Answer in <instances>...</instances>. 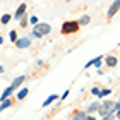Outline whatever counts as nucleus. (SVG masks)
Listing matches in <instances>:
<instances>
[{
    "instance_id": "1",
    "label": "nucleus",
    "mask_w": 120,
    "mask_h": 120,
    "mask_svg": "<svg viewBox=\"0 0 120 120\" xmlns=\"http://www.w3.org/2000/svg\"><path fill=\"white\" fill-rule=\"evenodd\" d=\"M81 28V24L77 22V21H67V22L62 24V34H74V33H77Z\"/></svg>"
},
{
    "instance_id": "2",
    "label": "nucleus",
    "mask_w": 120,
    "mask_h": 120,
    "mask_svg": "<svg viewBox=\"0 0 120 120\" xmlns=\"http://www.w3.org/2000/svg\"><path fill=\"white\" fill-rule=\"evenodd\" d=\"M50 31H52L50 24L41 22V24H38V26H34V28H33V36H36V38H43L45 34H48Z\"/></svg>"
},
{
    "instance_id": "3",
    "label": "nucleus",
    "mask_w": 120,
    "mask_h": 120,
    "mask_svg": "<svg viewBox=\"0 0 120 120\" xmlns=\"http://www.w3.org/2000/svg\"><path fill=\"white\" fill-rule=\"evenodd\" d=\"M115 112V103H112V101H106L105 105H101L100 108V115L105 118V117H110L112 113Z\"/></svg>"
},
{
    "instance_id": "4",
    "label": "nucleus",
    "mask_w": 120,
    "mask_h": 120,
    "mask_svg": "<svg viewBox=\"0 0 120 120\" xmlns=\"http://www.w3.org/2000/svg\"><path fill=\"white\" fill-rule=\"evenodd\" d=\"M118 9H120V0H115V2L112 4L110 10H108V19H112L113 15H115V14L118 12Z\"/></svg>"
},
{
    "instance_id": "5",
    "label": "nucleus",
    "mask_w": 120,
    "mask_h": 120,
    "mask_svg": "<svg viewBox=\"0 0 120 120\" xmlns=\"http://www.w3.org/2000/svg\"><path fill=\"white\" fill-rule=\"evenodd\" d=\"M29 45H31L29 38H19V41L15 43V46H17V48H28Z\"/></svg>"
},
{
    "instance_id": "6",
    "label": "nucleus",
    "mask_w": 120,
    "mask_h": 120,
    "mask_svg": "<svg viewBox=\"0 0 120 120\" xmlns=\"http://www.w3.org/2000/svg\"><path fill=\"white\" fill-rule=\"evenodd\" d=\"M24 12H26V4H21V5H19V9L15 10L14 17H15V19H22V17H24Z\"/></svg>"
},
{
    "instance_id": "7",
    "label": "nucleus",
    "mask_w": 120,
    "mask_h": 120,
    "mask_svg": "<svg viewBox=\"0 0 120 120\" xmlns=\"http://www.w3.org/2000/svg\"><path fill=\"white\" fill-rule=\"evenodd\" d=\"M57 98H58L57 94H50V96H48V98H46V100H45V101H43V108H45V106H48V105H52V103H53V101H55V100H57Z\"/></svg>"
},
{
    "instance_id": "8",
    "label": "nucleus",
    "mask_w": 120,
    "mask_h": 120,
    "mask_svg": "<svg viewBox=\"0 0 120 120\" xmlns=\"http://www.w3.org/2000/svg\"><path fill=\"white\" fill-rule=\"evenodd\" d=\"M86 112H75L74 113V117H72V120H86Z\"/></svg>"
},
{
    "instance_id": "9",
    "label": "nucleus",
    "mask_w": 120,
    "mask_h": 120,
    "mask_svg": "<svg viewBox=\"0 0 120 120\" xmlns=\"http://www.w3.org/2000/svg\"><path fill=\"white\" fill-rule=\"evenodd\" d=\"M24 79H26V77H24V75H19V77H17V79H15V81H14V82H12V84H10V86H12V88H14V89H15V88H19V86H21V84H22V81H24Z\"/></svg>"
},
{
    "instance_id": "10",
    "label": "nucleus",
    "mask_w": 120,
    "mask_h": 120,
    "mask_svg": "<svg viewBox=\"0 0 120 120\" xmlns=\"http://www.w3.org/2000/svg\"><path fill=\"white\" fill-rule=\"evenodd\" d=\"M100 108H101V106H100V103H96V101H94L93 105H89V108H88V113H93V112H100Z\"/></svg>"
},
{
    "instance_id": "11",
    "label": "nucleus",
    "mask_w": 120,
    "mask_h": 120,
    "mask_svg": "<svg viewBox=\"0 0 120 120\" xmlns=\"http://www.w3.org/2000/svg\"><path fill=\"white\" fill-rule=\"evenodd\" d=\"M106 65L108 67H115L117 65V58L115 57H106Z\"/></svg>"
},
{
    "instance_id": "12",
    "label": "nucleus",
    "mask_w": 120,
    "mask_h": 120,
    "mask_svg": "<svg viewBox=\"0 0 120 120\" xmlns=\"http://www.w3.org/2000/svg\"><path fill=\"white\" fill-rule=\"evenodd\" d=\"M28 93H29V91H28V88H22V89L19 91V94H17V98H19V100H24V98L28 96Z\"/></svg>"
},
{
    "instance_id": "13",
    "label": "nucleus",
    "mask_w": 120,
    "mask_h": 120,
    "mask_svg": "<svg viewBox=\"0 0 120 120\" xmlns=\"http://www.w3.org/2000/svg\"><path fill=\"white\" fill-rule=\"evenodd\" d=\"M10 105H12V100H5V101H2V105H0V110H5V108H9Z\"/></svg>"
},
{
    "instance_id": "14",
    "label": "nucleus",
    "mask_w": 120,
    "mask_h": 120,
    "mask_svg": "<svg viewBox=\"0 0 120 120\" xmlns=\"http://www.w3.org/2000/svg\"><path fill=\"white\" fill-rule=\"evenodd\" d=\"M88 22H89V15H82V17H81V21H79L81 26H86Z\"/></svg>"
},
{
    "instance_id": "15",
    "label": "nucleus",
    "mask_w": 120,
    "mask_h": 120,
    "mask_svg": "<svg viewBox=\"0 0 120 120\" xmlns=\"http://www.w3.org/2000/svg\"><path fill=\"white\" fill-rule=\"evenodd\" d=\"M9 38H10V40H12L14 43H17L19 40H17V33H15V31H10V34H9Z\"/></svg>"
},
{
    "instance_id": "16",
    "label": "nucleus",
    "mask_w": 120,
    "mask_h": 120,
    "mask_svg": "<svg viewBox=\"0 0 120 120\" xmlns=\"http://www.w3.org/2000/svg\"><path fill=\"white\" fill-rule=\"evenodd\" d=\"M9 21H10V15H9V14H4V15H2V24H7Z\"/></svg>"
},
{
    "instance_id": "17",
    "label": "nucleus",
    "mask_w": 120,
    "mask_h": 120,
    "mask_svg": "<svg viewBox=\"0 0 120 120\" xmlns=\"http://www.w3.org/2000/svg\"><path fill=\"white\" fill-rule=\"evenodd\" d=\"M29 22L34 24V26H38V17H36V15H31V17H29Z\"/></svg>"
},
{
    "instance_id": "18",
    "label": "nucleus",
    "mask_w": 120,
    "mask_h": 120,
    "mask_svg": "<svg viewBox=\"0 0 120 120\" xmlns=\"http://www.w3.org/2000/svg\"><path fill=\"white\" fill-rule=\"evenodd\" d=\"M91 93H93L94 96H98V98H100V94H101V91L98 89V88H93V89H91Z\"/></svg>"
},
{
    "instance_id": "19",
    "label": "nucleus",
    "mask_w": 120,
    "mask_h": 120,
    "mask_svg": "<svg viewBox=\"0 0 120 120\" xmlns=\"http://www.w3.org/2000/svg\"><path fill=\"white\" fill-rule=\"evenodd\" d=\"M108 94H112V91H110V89H103V91H101V94H100V98H103V96H108Z\"/></svg>"
},
{
    "instance_id": "20",
    "label": "nucleus",
    "mask_w": 120,
    "mask_h": 120,
    "mask_svg": "<svg viewBox=\"0 0 120 120\" xmlns=\"http://www.w3.org/2000/svg\"><path fill=\"white\" fill-rule=\"evenodd\" d=\"M26 24H28V17H22V21H21V26H22V28H26Z\"/></svg>"
},
{
    "instance_id": "21",
    "label": "nucleus",
    "mask_w": 120,
    "mask_h": 120,
    "mask_svg": "<svg viewBox=\"0 0 120 120\" xmlns=\"http://www.w3.org/2000/svg\"><path fill=\"white\" fill-rule=\"evenodd\" d=\"M67 96H69V89H67V91H64V94L60 96V100H65V98H67Z\"/></svg>"
},
{
    "instance_id": "22",
    "label": "nucleus",
    "mask_w": 120,
    "mask_h": 120,
    "mask_svg": "<svg viewBox=\"0 0 120 120\" xmlns=\"http://www.w3.org/2000/svg\"><path fill=\"white\" fill-rule=\"evenodd\" d=\"M115 110H117V112H120V101H118L117 105H115Z\"/></svg>"
},
{
    "instance_id": "23",
    "label": "nucleus",
    "mask_w": 120,
    "mask_h": 120,
    "mask_svg": "<svg viewBox=\"0 0 120 120\" xmlns=\"http://www.w3.org/2000/svg\"><path fill=\"white\" fill-rule=\"evenodd\" d=\"M103 120H113V115H110V117H105Z\"/></svg>"
},
{
    "instance_id": "24",
    "label": "nucleus",
    "mask_w": 120,
    "mask_h": 120,
    "mask_svg": "<svg viewBox=\"0 0 120 120\" xmlns=\"http://www.w3.org/2000/svg\"><path fill=\"white\" fill-rule=\"evenodd\" d=\"M86 120H96L94 117H86Z\"/></svg>"
}]
</instances>
